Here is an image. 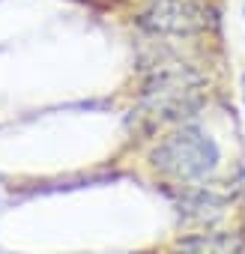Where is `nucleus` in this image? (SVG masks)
<instances>
[{"instance_id": "3", "label": "nucleus", "mask_w": 245, "mask_h": 254, "mask_svg": "<svg viewBox=\"0 0 245 254\" xmlns=\"http://www.w3.org/2000/svg\"><path fill=\"white\" fill-rule=\"evenodd\" d=\"M141 24L162 36H194L206 30L209 15L197 0H153L141 12Z\"/></svg>"}, {"instance_id": "4", "label": "nucleus", "mask_w": 245, "mask_h": 254, "mask_svg": "<svg viewBox=\"0 0 245 254\" xmlns=\"http://www.w3.org/2000/svg\"><path fill=\"white\" fill-rule=\"evenodd\" d=\"M180 212L194 221H212L224 212V197L212 189H185L180 197Z\"/></svg>"}, {"instance_id": "1", "label": "nucleus", "mask_w": 245, "mask_h": 254, "mask_svg": "<svg viewBox=\"0 0 245 254\" xmlns=\"http://www.w3.org/2000/svg\"><path fill=\"white\" fill-rule=\"evenodd\" d=\"M203 105V81L197 72L180 63L159 66L141 93V114L150 123H180L194 117Z\"/></svg>"}, {"instance_id": "2", "label": "nucleus", "mask_w": 245, "mask_h": 254, "mask_svg": "<svg viewBox=\"0 0 245 254\" xmlns=\"http://www.w3.org/2000/svg\"><path fill=\"white\" fill-rule=\"evenodd\" d=\"M150 162L168 180L194 183V180H203L206 174L215 171V165H218V144L206 132L194 129V126H183V129L165 135L153 147Z\"/></svg>"}]
</instances>
